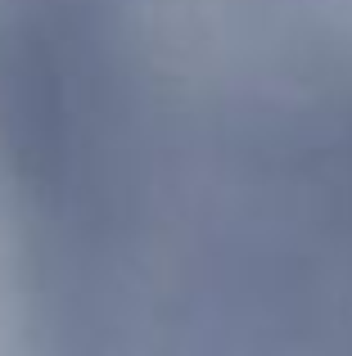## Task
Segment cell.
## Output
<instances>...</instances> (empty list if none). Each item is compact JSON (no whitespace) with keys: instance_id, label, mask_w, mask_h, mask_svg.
Returning <instances> with one entry per match:
<instances>
[{"instance_id":"1","label":"cell","mask_w":352,"mask_h":356,"mask_svg":"<svg viewBox=\"0 0 352 356\" xmlns=\"http://www.w3.org/2000/svg\"><path fill=\"white\" fill-rule=\"evenodd\" d=\"M330 356H352V243L344 261V284H339V307H335V339H330Z\"/></svg>"}]
</instances>
